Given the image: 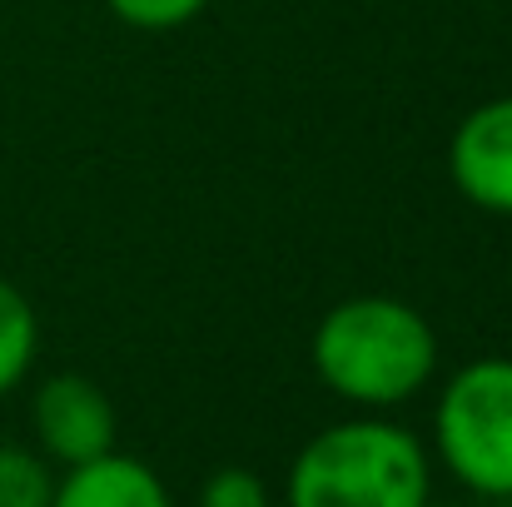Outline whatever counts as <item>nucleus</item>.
<instances>
[{
  "instance_id": "f257e3e1",
  "label": "nucleus",
  "mask_w": 512,
  "mask_h": 507,
  "mask_svg": "<svg viewBox=\"0 0 512 507\" xmlns=\"http://www.w3.org/2000/svg\"><path fill=\"white\" fill-rule=\"evenodd\" d=\"M438 368V338L428 319L388 294H358L334 304L314 329V373L329 393L358 408H398Z\"/></svg>"
},
{
  "instance_id": "f03ea898",
  "label": "nucleus",
  "mask_w": 512,
  "mask_h": 507,
  "mask_svg": "<svg viewBox=\"0 0 512 507\" xmlns=\"http://www.w3.org/2000/svg\"><path fill=\"white\" fill-rule=\"evenodd\" d=\"M289 507H423V443L383 418H348L304 443L289 468Z\"/></svg>"
},
{
  "instance_id": "7ed1b4c3",
  "label": "nucleus",
  "mask_w": 512,
  "mask_h": 507,
  "mask_svg": "<svg viewBox=\"0 0 512 507\" xmlns=\"http://www.w3.org/2000/svg\"><path fill=\"white\" fill-rule=\"evenodd\" d=\"M433 443L463 488L512 498V358H478L448 378Z\"/></svg>"
},
{
  "instance_id": "20e7f679",
  "label": "nucleus",
  "mask_w": 512,
  "mask_h": 507,
  "mask_svg": "<svg viewBox=\"0 0 512 507\" xmlns=\"http://www.w3.org/2000/svg\"><path fill=\"white\" fill-rule=\"evenodd\" d=\"M30 423H35V438L40 448L75 468V463H90L100 453L115 448V408L105 398V388L85 373H55L35 388V403H30Z\"/></svg>"
},
{
  "instance_id": "39448f33",
  "label": "nucleus",
  "mask_w": 512,
  "mask_h": 507,
  "mask_svg": "<svg viewBox=\"0 0 512 507\" xmlns=\"http://www.w3.org/2000/svg\"><path fill=\"white\" fill-rule=\"evenodd\" d=\"M448 174L468 204L512 219V95L463 115L448 145Z\"/></svg>"
},
{
  "instance_id": "423d86ee",
  "label": "nucleus",
  "mask_w": 512,
  "mask_h": 507,
  "mask_svg": "<svg viewBox=\"0 0 512 507\" xmlns=\"http://www.w3.org/2000/svg\"><path fill=\"white\" fill-rule=\"evenodd\" d=\"M50 507H170V488L150 463L110 448L90 463L65 468V478H55Z\"/></svg>"
},
{
  "instance_id": "0eeeda50",
  "label": "nucleus",
  "mask_w": 512,
  "mask_h": 507,
  "mask_svg": "<svg viewBox=\"0 0 512 507\" xmlns=\"http://www.w3.org/2000/svg\"><path fill=\"white\" fill-rule=\"evenodd\" d=\"M35 348H40V324L30 299L10 279H0V398L30 373Z\"/></svg>"
},
{
  "instance_id": "6e6552de",
  "label": "nucleus",
  "mask_w": 512,
  "mask_h": 507,
  "mask_svg": "<svg viewBox=\"0 0 512 507\" xmlns=\"http://www.w3.org/2000/svg\"><path fill=\"white\" fill-rule=\"evenodd\" d=\"M55 473L40 453L0 448V507H50Z\"/></svg>"
},
{
  "instance_id": "1a4fd4ad",
  "label": "nucleus",
  "mask_w": 512,
  "mask_h": 507,
  "mask_svg": "<svg viewBox=\"0 0 512 507\" xmlns=\"http://www.w3.org/2000/svg\"><path fill=\"white\" fill-rule=\"evenodd\" d=\"M125 25H140V30H174L184 20H194L209 0H105Z\"/></svg>"
},
{
  "instance_id": "9d476101",
  "label": "nucleus",
  "mask_w": 512,
  "mask_h": 507,
  "mask_svg": "<svg viewBox=\"0 0 512 507\" xmlns=\"http://www.w3.org/2000/svg\"><path fill=\"white\" fill-rule=\"evenodd\" d=\"M199 507H269V488H264V478H254L249 468H219V473L204 483Z\"/></svg>"
},
{
  "instance_id": "9b49d317",
  "label": "nucleus",
  "mask_w": 512,
  "mask_h": 507,
  "mask_svg": "<svg viewBox=\"0 0 512 507\" xmlns=\"http://www.w3.org/2000/svg\"><path fill=\"white\" fill-rule=\"evenodd\" d=\"M423 507H453V503H423Z\"/></svg>"
},
{
  "instance_id": "f8f14e48",
  "label": "nucleus",
  "mask_w": 512,
  "mask_h": 507,
  "mask_svg": "<svg viewBox=\"0 0 512 507\" xmlns=\"http://www.w3.org/2000/svg\"><path fill=\"white\" fill-rule=\"evenodd\" d=\"M508 503H512V498H508Z\"/></svg>"
}]
</instances>
